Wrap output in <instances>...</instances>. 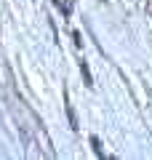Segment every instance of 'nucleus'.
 Masks as SVG:
<instances>
[{"label": "nucleus", "mask_w": 152, "mask_h": 160, "mask_svg": "<svg viewBox=\"0 0 152 160\" xmlns=\"http://www.w3.org/2000/svg\"><path fill=\"white\" fill-rule=\"evenodd\" d=\"M91 144H94V149H96V155H99V158H104V152H101V147H99V139H91Z\"/></svg>", "instance_id": "nucleus-1"}]
</instances>
